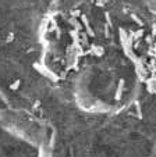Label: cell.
<instances>
[{
  "instance_id": "6da1fadb",
  "label": "cell",
  "mask_w": 156,
  "mask_h": 157,
  "mask_svg": "<svg viewBox=\"0 0 156 157\" xmlns=\"http://www.w3.org/2000/svg\"><path fill=\"white\" fill-rule=\"evenodd\" d=\"M152 57L156 36L144 24L71 13L45 28V67L86 111L110 113L128 104L156 70Z\"/></svg>"
},
{
  "instance_id": "7a4b0ae2",
  "label": "cell",
  "mask_w": 156,
  "mask_h": 157,
  "mask_svg": "<svg viewBox=\"0 0 156 157\" xmlns=\"http://www.w3.org/2000/svg\"><path fill=\"white\" fill-rule=\"evenodd\" d=\"M45 125L31 116L0 107V157H47Z\"/></svg>"
}]
</instances>
